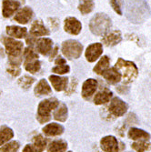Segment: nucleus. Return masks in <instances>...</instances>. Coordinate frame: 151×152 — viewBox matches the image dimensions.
<instances>
[{"mask_svg": "<svg viewBox=\"0 0 151 152\" xmlns=\"http://www.w3.org/2000/svg\"><path fill=\"white\" fill-rule=\"evenodd\" d=\"M115 67L120 73L121 79L124 84H129L139 76V68L132 61L125 60L120 58L117 59Z\"/></svg>", "mask_w": 151, "mask_h": 152, "instance_id": "1", "label": "nucleus"}, {"mask_svg": "<svg viewBox=\"0 0 151 152\" xmlns=\"http://www.w3.org/2000/svg\"><path fill=\"white\" fill-rule=\"evenodd\" d=\"M3 44L9 58V64L19 66L22 62L23 43L11 37H3Z\"/></svg>", "mask_w": 151, "mask_h": 152, "instance_id": "2", "label": "nucleus"}, {"mask_svg": "<svg viewBox=\"0 0 151 152\" xmlns=\"http://www.w3.org/2000/svg\"><path fill=\"white\" fill-rule=\"evenodd\" d=\"M112 26V21L104 13H98L91 18L89 29L96 36H104Z\"/></svg>", "mask_w": 151, "mask_h": 152, "instance_id": "3", "label": "nucleus"}, {"mask_svg": "<svg viewBox=\"0 0 151 152\" xmlns=\"http://www.w3.org/2000/svg\"><path fill=\"white\" fill-rule=\"evenodd\" d=\"M59 105V101L57 99H48L41 101L37 108V120L41 123H46L51 118V111L56 109Z\"/></svg>", "mask_w": 151, "mask_h": 152, "instance_id": "4", "label": "nucleus"}, {"mask_svg": "<svg viewBox=\"0 0 151 152\" xmlns=\"http://www.w3.org/2000/svg\"><path fill=\"white\" fill-rule=\"evenodd\" d=\"M61 50L63 55L66 58L70 60L77 59L81 56L82 51H83V46L77 40L69 39L64 41Z\"/></svg>", "mask_w": 151, "mask_h": 152, "instance_id": "5", "label": "nucleus"}, {"mask_svg": "<svg viewBox=\"0 0 151 152\" xmlns=\"http://www.w3.org/2000/svg\"><path fill=\"white\" fill-rule=\"evenodd\" d=\"M128 107V104L123 101L121 99L117 98V96H116V98H114L111 100L110 105H109V107H108L109 112L115 117L123 116L127 112Z\"/></svg>", "mask_w": 151, "mask_h": 152, "instance_id": "6", "label": "nucleus"}, {"mask_svg": "<svg viewBox=\"0 0 151 152\" xmlns=\"http://www.w3.org/2000/svg\"><path fill=\"white\" fill-rule=\"evenodd\" d=\"M25 3V0H3L2 14L4 18L12 17L21 5Z\"/></svg>", "mask_w": 151, "mask_h": 152, "instance_id": "7", "label": "nucleus"}, {"mask_svg": "<svg viewBox=\"0 0 151 152\" xmlns=\"http://www.w3.org/2000/svg\"><path fill=\"white\" fill-rule=\"evenodd\" d=\"M103 53V46L100 43H94L88 47L85 56L88 62L92 63L97 60Z\"/></svg>", "mask_w": 151, "mask_h": 152, "instance_id": "8", "label": "nucleus"}, {"mask_svg": "<svg viewBox=\"0 0 151 152\" xmlns=\"http://www.w3.org/2000/svg\"><path fill=\"white\" fill-rule=\"evenodd\" d=\"M98 81L94 78H88L87 79L83 86H82V96L88 100L92 98V96L95 94L96 90L98 88Z\"/></svg>", "mask_w": 151, "mask_h": 152, "instance_id": "9", "label": "nucleus"}, {"mask_svg": "<svg viewBox=\"0 0 151 152\" xmlns=\"http://www.w3.org/2000/svg\"><path fill=\"white\" fill-rule=\"evenodd\" d=\"M122 35L119 30H113L107 34H105L101 38L102 43L107 47H114L121 42Z\"/></svg>", "mask_w": 151, "mask_h": 152, "instance_id": "10", "label": "nucleus"}, {"mask_svg": "<svg viewBox=\"0 0 151 152\" xmlns=\"http://www.w3.org/2000/svg\"><path fill=\"white\" fill-rule=\"evenodd\" d=\"M64 29L66 32L71 35H78L81 32L82 29V25L81 23L76 18H67L65 20V26Z\"/></svg>", "mask_w": 151, "mask_h": 152, "instance_id": "11", "label": "nucleus"}, {"mask_svg": "<svg viewBox=\"0 0 151 152\" xmlns=\"http://www.w3.org/2000/svg\"><path fill=\"white\" fill-rule=\"evenodd\" d=\"M101 148L105 152H118V141L113 136H107L100 141Z\"/></svg>", "mask_w": 151, "mask_h": 152, "instance_id": "12", "label": "nucleus"}, {"mask_svg": "<svg viewBox=\"0 0 151 152\" xmlns=\"http://www.w3.org/2000/svg\"><path fill=\"white\" fill-rule=\"evenodd\" d=\"M36 50L43 56H48L52 51L53 41L48 37L40 38L36 41Z\"/></svg>", "mask_w": 151, "mask_h": 152, "instance_id": "13", "label": "nucleus"}, {"mask_svg": "<svg viewBox=\"0 0 151 152\" xmlns=\"http://www.w3.org/2000/svg\"><path fill=\"white\" fill-rule=\"evenodd\" d=\"M102 76L105 80L111 85H116L121 80V75L115 66L108 67L102 73Z\"/></svg>", "mask_w": 151, "mask_h": 152, "instance_id": "14", "label": "nucleus"}, {"mask_svg": "<svg viewBox=\"0 0 151 152\" xmlns=\"http://www.w3.org/2000/svg\"><path fill=\"white\" fill-rule=\"evenodd\" d=\"M33 16H34L33 10L28 7H25L17 13V15L14 18V20L20 24H27L32 19Z\"/></svg>", "mask_w": 151, "mask_h": 152, "instance_id": "15", "label": "nucleus"}, {"mask_svg": "<svg viewBox=\"0 0 151 152\" xmlns=\"http://www.w3.org/2000/svg\"><path fill=\"white\" fill-rule=\"evenodd\" d=\"M50 34L49 30L45 26L43 22L41 20H36L33 22L29 35L32 37H42V36H48Z\"/></svg>", "mask_w": 151, "mask_h": 152, "instance_id": "16", "label": "nucleus"}, {"mask_svg": "<svg viewBox=\"0 0 151 152\" xmlns=\"http://www.w3.org/2000/svg\"><path fill=\"white\" fill-rule=\"evenodd\" d=\"M128 137L133 140L139 141H148L150 140V134L143 129H139L138 128H131L128 134Z\"/></svg>", "mask_w": 151, "mask_h": 152, "instance_id": "17", "label": "nucleus"}, {"mask_svg": "<svg viewBox=\"0 0 151 152\" xmlns=\"http://www.w3.org/2000/svg\"><path fill=\"white\" fill-rule=\"evenodd\" d=\"M49 80L53 88L57 91H63L67 87V77H58L56 75H51L49 77Z\"/></svg>", "mask_w": 151, "mask_h": 152, "instance_id": "18", "label": "nucleus"}, {"mask_svg": "<svg viewBox=\"0 0 151 152\" xmlns=\"http://www.w3.org/2000/svg\"><path fill=\"white\" fill-rule=\"evenodd\" d=\"M112 96H113L112 91H110L107 88H104V89L100 90L99 92H98L97 94H96L95 98H94V103L96 105L105 104V103H107L110 100Z\"/></svg>", "mask_w": 151, "mask_h": 152, "instance_id": "19", "label": "nucleus"}, {"mask_svg": "<svg viewBox=\"0 0 151 152\" xmlns=\"http://www.w3.org/2000/svg\"><path fill=\"white\" fill-rule=\"evenodd\" d=\"M43 132L46 136L54 137V136H59L64 132L63 126L59 125L57 123H50L43 128Z\"/></svg>", "mask_w": 151, "mask_h": 152, "instance_id": "20", "label": "nucleus"}, {"mask_svg": "<svg viewBox=\"0 0 151 152\" xmlns=\"http://www.w3.org/2000/svg\"><path fill=\"white\" fill-rule=\"evenodd\" d=\"M24 66H25L26 70L32 74L37 73L41 68V63L38 60V58L24 59Z\"/></svg>", "mask_w": 151, "mask_h": 152, "instance_id": "21", "label": "nucleus"}, {"mask_svg": "<svg viewBox=\"0 0 151 152\" xmlns=\"http://www.w3.org/2000/svg\"><path fill=\"white\" fill-rule=\"evenodd\" d=\"M7 34L16 38H23L26 37L27 30L26 27H20L18 26H7Z\"/></svg>", "mask_w": 151, "mask_h": 152, "instance_id": "22", "label": "nucleus"}, {"mask_svg": "<svg viewBox=\"0 0 151 152\" xmlns=\"http://www.w3.org/2000/svg\"><path fill=\"white\" fill-rule=\"evenodd\" d=\"M34 92L36 96H44V95H50L52 93V89L46 79H41L37 85L36 86Z\"/></svg>", "mask_w": 151, "mask_h": 152, "instance_id": "23", "label": "nucleus"}, {"mask_svg": "<svg viewBox=\"0 0 151 152\" xmlns=\"http://www.w3.org/2000/svg\"><path fill=\"white\" fill-rule=\"evenodd\" d=\"M67 148V143L62 140H57L52 141L47 147V152H66Z\"/></svg>", "mask_w": 151, "mask_h": 152, "instance_id": "24", "label": "nucleus"}, {"mask_svg": "<svg viewBox=\"0 0 151 152\" xmlns=\"http://www.w3.org/2000/svg\"><path fill=\"white\" fill-rule=\"evenodd\" d=\"M109 65H110V59H109V58L107 56H103L100 58V60L98 62V64L93 68V71L95 73H97L98 75H102V73L109 67Z\"/></svg>", "mask_w": 151, "mask_h": 152, "instance_id": "25", "label": "nucleus"}, {"mask_svg": "<svg viewBox=\"0 0 151 152\" xmlns=\"http://www.w3.org/2000/svg\"><path fill=\"white\" fill-rule=\"evenodd\" d=\"M54 118L56 120L64 122L66 120L67 118V107L65 104H60L58 106V107L56 108V110L54 111Z\"/></svg>", "mask_w": 151, "mask_h": 152, "instance_id": "26", "label": "nucleus"}, {"mask_svg": "<svg viewBox=\"0 0 151 152\" xmlns=\"http://www.w3.org/2000/svg\"><path fill=\"white\" fill-rule=\"evenodd\" d=\"M13 137L14 132L10 128L7 126L1 127V129H0V146H3L5 143L8 142Z\"/></svg>", "mask_w": 151, "mask_h": 152, "instance_id": "27", "label": "nucleus"}, {"mask_svg": "<svg viewBox=\"0 0 151 152\" xmlns=\"http://www.w3.org/2000/svg\"><path fill=\"white\" fill-rule=\"evenodd\" d=\"M95 7L94 0H79L78 9L82 15H87L89 14Z\"/></svg>", "mask_w": 151, "mask_h": 152, "instance_id": "28", "label": "nucleus"}, {"mask_svg": "<svg viewBox=\"0 0 151 152\" xmlns=\"http://www.w3.org/2000/svg\"><path fill=\"white\" fill-rule=\"evenodd\" d=\"M47 146V140L44 139L43 136L37 135L33 137V145L32 147L34 148L36 152H42Z\"/></svg>", "mask_w": 151, "mask_h": 152, "instance_id": "29", "label": "nucleus"}, {"mask_svg": "<svg viewBox=\"0 0 151 152\" xmlns=\"http://www.w3.org/2000/svg\"><path fill=\"white\" fill-rule=\"evenodd\" d=\"M35 82V78L30 76H24L18 79V85L23 89H28Z\"/></svg>", "mask_w": 151, "mask_h": 152, "instance_id": "30", "label": "nucleus"}, {"mask_svg": "<svg viewBox=\"0 0 151 152\" xmlns=\"http://www.w3.org/2000/svg\"><path fill=\"white\" fill-rule=\"evenodd\" d=\"M131 147L138 152H146L150 149L151 144L148 141H138L133 143Z\"/></svg>", "mask_w": 151, "mask_h": 152, "instance_id": "31", "label": "nucleus"}, {"mask_svg": "<svg viewBox=\"0 0 151 152\" xmlns=\"http://www.w3.org/2000/svg\"><path fill=\"white\" fill-rule=\"evenodd\" d=\"M20 145L18 141H11L0 148V152H17Z\"/></svg>", "mask_w": 151, "mask_h": 152, "instance_id": "32", "label": "nucleus"}, {"mask_svg": "<svg viewBox=\"0 0 151 152\" xmlns=\"http://www.w3.org/2000/svg\"><path fill=\"white\" fill-rule=\"evenodd\" d=\"M109 3H110L112 8L117 15H123V6H124V1L123 0H109Z\"/></svg>", "mask_w": 151, "mask_h": 152, "instance_id": "33", "label": "nucleus"}, {"mask_svg": "<svg viewBox=\"0 0 151 152\" xmlns=\"http://www.w3.org/2000/svg\"><path fill=\"white\" fill-rule=\"evenodd\" d=\"M52 71L54 73H57V74H59V75H63V74H66V73H68L70 71V67L69 66L67 65H60V66H57L52 68Z\"/></svg>", "mask_w": 151, "mask_h": 152, "instance_id": "34", "label": "nucleus"}, {"mask_svg": "<svg viewBox=\"0 0 151 152\" xmlns=\"http://www.w3.org/2000/svg\"><path fill=\"white\" fill-rule=\"evenodd\" d=\"M7 72L12 75L13 77H18L20 75L21 73V69H20V67L18 65H12V64H9L8 67H7Z\"/></svg>", "mask_w": 151, "mask_h": 152, "instance_id": "35", "label": "nucleus"}, {"mask_svg": "<svg viewBox=\"0 0 151 152\" xmlns=\"http://www.w3.org/2000/svg\"><path fill=\"white\" fill-rule=\"evenodd\" d=\"M55 63H56L57 66H60V65H65L66 63V59L61 58V57H58L56 60H55Z\"/></svg>", "mask_w": 151, "mask_h": 152, "instance_id": "36", "label": "nucleus"}, {"mask_svg": "<svg viewBox=\"0 0 151 152\" xmlns=\"http://www.w3.org/2000/svg\"><path fill=\"white\" fill-rule=\"evenodd\" d=\"M23 152H36L32 145H26L25 148L23 149Z\"/></svg>", "mask_w": 151, "mask_h": 152, "instance_id": "37", "label": "nucleus"}, {"mask_svg": "<svg viewBox=\"0 0 151 152\" xmlns=\"http://www.w3.org/2000/svg\"><path fill=\"white\" fill-rule=\"evenodd\" d=\"M58 47H56L55 48V50H54V52H53V54H51V56H50V58H53L55 56H56V55L58 54Z\"/></svg>", "mask_w": 151, "mask_h": 152, "instance_id": "38", "label": "nucleus"}, {"mask_svg": "<svg viewBox=\"0 0 151 152\" xmlns=\"http://www.w3.org/2000/svg\"><path fill=\"white\" fill-rule=\"evenodd\" d=\"M68 152H71V151H68Z\"/></svg>", "mask_w": 151, "mask_h": 152, "instance_id": "39", "label": "nucleus"}]
</instances>
